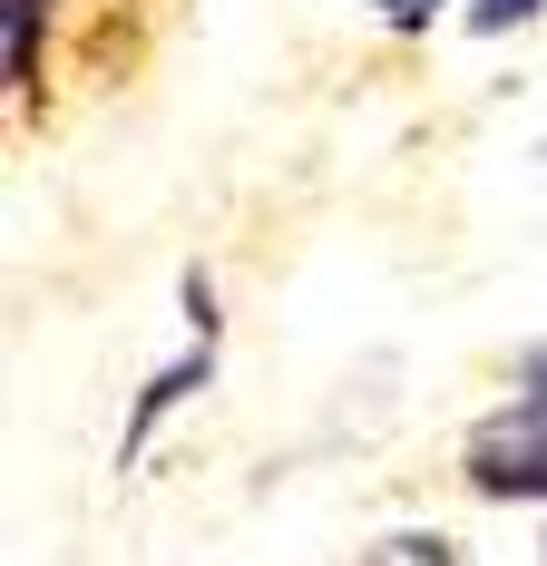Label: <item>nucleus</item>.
<instances>
[{
    "label": "nucleus",
    "mask_w": 547,
    "mask_h": 566,
    "mask_svg": "<svg viewBox=\"0 0 547 566\" xmlns=\"http://www.w3.org/2000/svg\"><path fill=\"white\" fill-rule=\"evenodd\" d=\"M469 489L479 499H547V400L489 410L469 430Z\"/></svg>",
    "instance_id": "f257e3e1"
},
{
    "label": "nucleus",
    "mask_w": 547,
    "mask_h": 566,
    "mask_svg": "<svg viewBox=\"0 0 547 566\" xmlns=\"http://www.w3.org/2000/svg\"><path fill=\"white\" fill-rule=\"evenodd\" d=\"M206 381H216V333L196 342V352H186V361H166L157 381H147V391H137V410H127V459L147 450V430H157L166 410H176V400H196L206 391Z\"/></svg>",
    "instance_id": "f03ea898"
},
{
    "label": "nucleus",
    "mask_w": 547,
    "mask_h": 566,
    "mask_svg": "<svg viewBox=\"0 0 547 566\" xmlns=\"http://www.w3.org/2000/svg\"><path fill=\"white\" fill-rule=\"evenodd\" d=\"M40 30H50V0H10V10H0V59H10V78H40Z\"/></svg>",
    "instance_id": "7ed1b4c3"
},
{
    "label": "nucleus",
    "mask_w": 547,
    "mask_h": 566,
    "mask_svg": "<svg viewBox=\"0 0 547 566\" xmlns=\"http://www.w3.org/2000/svg\"><path fill=\"white\" fill-rule=\"evenodd\" d=\"M362 566H460V557L440 547L431 527H401V537H382V547H372V557H362Z\"/></svg>",
    "instance_id": "20e7f679"
},
{
    "label": "nucleus",
    "mask_w": 547,
    "mask_h": 566,
    "mask_svg": "<svg viewBox=\"0 0 547 566\" xmlns=\"http://www.w3.org/2000/svg\"><path fill=\"white\" fill-rule=\"evenodd\" d=\"M538 10L547 0H469V30H479V40H508V30H528Z\"/></svg>",
    "instance_id": "39448f33"
},
{
    "label": "nucleus",
    "mask_w": 547,
    "mask_h": 566,
    "mask_svg": "<svg viewBox=\"0 0 547 566\" xmlns=\"http://www.w3.org/2000/svg\"><path fill=\"white\" fill-rule=\"evenodd\" d=\"M372 10H382V20H401V30H421V20H431L440 0H372Z\"/></svg>",
    "instance_id": "423d86ee"
},
{
    "label": "nucleus",
    "mask_w": 547,
    "mask_h": 566,
    "mask_svg": "<svg viewBox=\"0 0 547 566\" xmlns=\"http://www.w3.org/2000/svg\"><path fill=\"white\" fill-rule=\"evenodd\" d=\"M528 400H547V352H528Z\"/></svg>",
    "instance_id": "0eeeda50"
}]
</instances>
